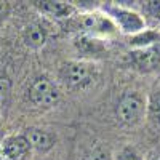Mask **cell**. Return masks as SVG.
I'll use <instances>...</instances> for the list:
<instances>
[{
  "label": "cell",
  "mask_w": 160,
  "mask_h": 160,
  "mask_svg": "<svg viewBox=\"0 0 160 160\" xmlns=\"http://www.w3.org/2000/svg\"><path fill=\"white\" fill-rule=\"evenodd\" d=\"M131 58H133V61H135V64L138 68L149 71V69H154L158 64L160 55L154 48H139V50L131 51Z\"/></svg>",
  "instance_id": "obj_8"
},
{
  "label": "cell",
  "mask_w": 160,
  "mask_h": 160,
  "mask_svg": "<svg viewBox=\"0 0 160 160\" xmlns=\"http://www.w3.org/2000/svg\"><path fill=\"white\" fill-rule=\"evenodd\" d=\"M149 111L154 120L160 123V91H155L151 96V102H149Z\"/></svg>",
  "instance_id": "obj_11"
},
{
  "label": "cell",
  "mask_w": 160,
  "mask_h": 160,
  "mask_svg": "<svg viewBox=\"0 0 160 160\" xmlns=\"http://www.w3.org/2000/svg\"><path fill=\"white\" fill-rule=\"evenodd\" d=\"M144 8L149 16H152L154 19H160V2H146Z\"/></svg>",
  "instance_id": "obj_14"
},
{
  "label": "cell",
  "mask_w": 160,
  "mask_h": 160,
  "mask_svg": "<svg viewBox=\"0 0 160 160\" xmlns=\"http://www.w3.org/2000/svg\"><path fill=\"white\" fill-rule=\"evenodd\" d=\"M8 93H10V85H8V80L5 78H0V106H3L7 98H8Z\"/></svg>",
  "instance_id": "obj_16"
},
{
  "label": "cell",
  "mask_w": 160,
  "mask_h": 160,
  "mask_svg": "<svg viewBox=\"0 0 160 160\" xmlns=\"http://www.w3.org/2000/svg\"><path fill=\"white\" fill-rule=\"evenodd\" d=\"M82 26L90 31V32H96V34H112L115 31L114 22L101 15H87L82 18Z\"/></svg>",
  "instance_id": "obj_5"
},
{
  "label": "cell",
  "mask_w": 160,
  "mask_h": 160,
  "mask_svg": "<svg viewBox=\"0 0 160 160\" xmlns=\"http://www.w3.org/2000/svg\"><path fill=\"white\" fill-rule=\"evenodd\" d=\"M88 160H111V152L106 148H96L90 152Z\"/></svg>",
  "instance_id": "obj_13"
},
{
  "label": "cell",
  "mask_w": 160,
  "mask_h": 160,
  "mask_svg": "<svg viewBox=\"0 0 160 160\" xmlns=\"http://www.w3.org/2000/svg\"><path fill=\"white\" fill-rule=\"evenodd\" d=\"M24 42L29 47H42L47 42V31L42 24H29L24 31Z\"/></svg>",
  "instance_id": "obj_10"
},
{
  "label": "cell",
  "mask_w": 160,
  "mask_h": 160,
  "mask_svg": "<svg viewBox=\"0 0 160 160\" xmlns=\"http://www.w3.org/2000/svg\"><path fill=\"white\" fill-rule=\"evenodd\" d=\"M117 160H139V155L136 154L135 149H131V148H125L120 151Z\"/></svg>",
  "instance_id": "obj_15"
},
{
  "label": "cell",
  "mask_w": 160,
  "mask_h": 160,
  "mask_svg": "<svg viewBox=\"0 0 160 160\" xmlns=\"http://www.w3.org/2000/svg\"><path fill=\"white\" fill-rule=\"evenodd\" d=\"M29 98H31V101L35 106L48 108V106H53L59 99V91L48 78L42 77V78H37L35 82L31 85Z\"/></svg>",
  "instance_id": "obj_2"
},
{
  "label": "cell",
  "mask_w": 160,
  "mask_h": 160,
  "mask_svg": "<svg viewBox=\"0 0 160 160\" xmlns=\"http://www.w3.org/2000/svg\"><path fill=\"white\" fill-rule=\"evenodd\" d=\"M7 2H0V19H2L5 16V13H7Z\"/></svg>",
  "instance_id": "obj_17"
},
{
  "label": "cell",
  "mask_w": 160,
  "mask_h": 160,
  "mask_svg": "<svg viewBox=\"0 0 160 160\" xmlns=\"http://www.w3.org/2000/svg\"><path fill=\"white\" fill-rule=\"evenodd\" d=\"M149 160H160V154H152L149 157Z\"/></svg>",
  "instance_id": "obj_18"
},
{
  "label": "cell",
  "mask_w": 160,
  "mask_h": 160,
  "mask_svg": "<svg viewBox=\"0 0 160 160\" xmlns=\"http://www.w3.org/2000/svg\"><path fill=\"white\" fill-rule=\"evenodd\" d=\"M37 8L43 13H48L51 16L64 18L72 13V7L64 2H55V0H47V2H37Z\"/></svg>",
  "instance_id": "obj_9"
},
{
  "label": "cell",
  "mask_w": 160,
  "mask_h": 160,
  "mask_svg": "<svg viewBox=\"0 0 160 160\" xmlns=\"http://www.w3.org/2000/svg\"><path fill=\"white\" fill-rule=\"evenodd\" d=\"M66 83L71 87H83L90 82L91 78V68L87 62L80 61H72L69 64H66V68L62 71Z\"/></svg>",
  "instance_id": "obj_3"
},
{
  "label": "cell",
  "mask_w": 160,
  "mask_h": 160,
  "mask_svg": "<svg viewBox=\"0 0 160 160\" xmlns=\"http://www.w3.org/2000/svg\"><path fill=\"white\" fill-rule=\"evenodd\" d=\"M144 111V101L138 93H125L117 104V117L127 125H135Z\"/></svg>",
  "instance_id": "obj_1"
},
{
  "label": "cell",
  "mask_w": 160,
  "mask_h": 160,
  "mask_svg": "<svg viewBox=\"0 0 160 160\" xmlns=\"http://www.w3.org/2000/svg\"><path fill=\"white\" fill-rule=\"evenodd\" d=\"M24 138L28 139L31 148H35L38 151H48V149L53 148V144H55V136L50 135L48 131L38 130V128H29L26 131Z\"/></svg>",
  "instance_id": "obj_6"
},
{
  "label": "cell",
  "mask_w": 160,
  "mask_h": 160,
  "mask_svg": "<svg viewBox=\"0 0 160 160\" xmlns=\"http://www.w3.org/2000/svg\"><path fill=\"white\" fill-rule=\"evenodd\" d=\"M31 151V144L24 136H10L3 141V152L10 160H26Z\"/></svg>",
  "instance_id": "obj_4"
},
{
  "label": "cell",
  "mask_w": 160,
  "mask_h": 160,
  "mask_svg": "<svg viewBox=\"0 0 160 160\" xmlns=\"http://www.w3.org/2000/svg\"><path fill=\"white\" fill-rule=\"evenodd\" d=\"M157 37H158V35H157L155 32H144V34L136 35L135 38L131 40V42H133V43H136V45H148V43L155 42Z\"/></svg>",
  "instance_id": "obj_12"
},
{
  "label": "cell",
  "mask_w": 160,
  "mask_h": 160,
  "mask_svg": "<svg viewBox=\"0 0 160 160\" xmlns=\"http://www.w3.org/2000/svg\"><path fill=\"white\" fill-rule=\"evenodd\" d=\"M115 18L118 21V24L122 26V29L125 32H138L142 31L144 28V21L136 15V13H131L128 10H122V8H115Z\"/></svg>",
  "instance_id": "obj_7"
}]
</instances>
